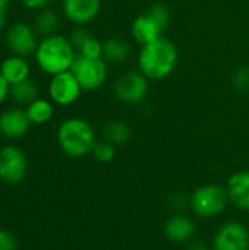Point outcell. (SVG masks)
Wrapping results in <instances>:
<instances>
[{"mask_svg":"<svg viewBox=\"0 0 249 250\" xmlns=\"http://www.w3.org/2000/svg\"><path fill=\"white\" fill-rule=\"evenodd\" d=\"M179 62V51L176 44L161 37L150 44L141 45L136 64L138 70L148 81H163L169 78Z\"/></svg>","mask_w":249,"mask_h":250,"instance_id":"1","label":"cell"},{"mask_svg":"<svg viewBox=\"0 0 249 250\" xmlns=\"http://www.w3.org/2000/svg\"><path fill=\"white\" fill-rule=\"evenodd\" d=\"M32 57L43 73L54 76L72 69L76 50L69 38L60 34H53L40 40Z\"/></svg>","mask_w":249,"mask_h":250,"instance_id":"2","label":"cell"},{"mask_svg":"<svg viewBox=\"0 0 249 250\" xmlns=\"http://www.w3.org/2000/svg\"><path fill=\"white\" fill-rule=\"evenodd\" d=\"M97 142L92 125L82 117H69L57 129V144L68 157H85L92 152Z\"/></svg>","mask_w":249,"mask_h":250,"instance_id":"3","label":"cell"},{"mask_svg":"<svg viewBox=\"0 0 249 250\" xmlns=\"http://www.w3.org/2000/svg\"><path fill=\"white\" fill-rule=\"evenodd\" d=\"M170 22V9L163 3H154L132 21L131 34L139 45H145L161 38Z\"/></svg>","mask_w":249,"mask_h":250,"instance_id":"4","label":"cell"},{"mask_svg":"<svg viewBox=\"0 0 249 250\" xmlns=\"http://www.w3.org/2000/svg\"><path fill=\"white\" fill-rule=\"evenodd\" d=\"M70 72L75 75L84 91H97L109 78V63L103 57L88 59L76 53Z\"/></svg>","mask_w":249,"mask_h":250,"instance_id":"5","label":"cell"},{"mask_svg":"<svg viewBox=\"0 0 249 250\" xmlns=\"http://www.w3.org/2000/svg\"><path fill=\"white\" fill-rule=\"evenodd\" d=\"M229 202L227 190L219 185H204L191 196L192 211L203 218H213L222 214Z\"/></svg>","mask_w":249,"mask_h":250,"instance_id":"6","label":"cell"},{"mask_svg":"<svg viewBox=\"0 0 249 250\" xmlns=\"http://www.w3.org/2000/svg\"><path fill=\"white\" fill-rule=\"evenodd\" d=\"M37 35L38 34L34 25H29L23 21H16L7 26L4 34V42L12 54L28 59L34 56L40 42Z\"/></svg>","mask_w":249,"mask_h":250,"instance_id":"7","label":"cell"},{"mask_svg":"<svg viewBox=\"0 0 249 250\" xmlns=\"http://www.w3.org/2000/svg\"><path fill=\"white\" fill-rule=\"evenodd\" d=\"M148 79L139 70H129L116 78L113 92L125 104H138L148 95Z\"/></svg>","mask_w":249,"mask_h":250,"instance_id":"8","label":"cell"},{"mask_svg":"<svg viewBox=\"0 0 249 250\" xmlns=\"http://www.w3.org/2000/svg\"><path fill=\"white\" fill-rule=\"evenodd\" d=\"M82 91L84 89L81 88L78 79L70 70L50 76V82L47 86L48 98L53 101V104L60 107L75 104L79 100Z\"/></svg>","mask_w":249,"mask_h":250,"instance_id":"9","label":"cell"},{"mask_svg":"<svg viewBox=\"0 0 249 250\" xmlns=\"http://www.w3.org/2000/svg\"><path fill=\"white\" fill-rule=\"evenodd\" d=\"M28 171V160L23 151L15 145L0 149V179L9 185L21 183Z\"/></svg>","mask_w":249,"mask_h":250,"instance_id":"10","label":"cell"},{"mask_svg":"<svg viewBox=\"0 0 249 250\" xmlns=\"http://www.w3.org/2000/svg\"><path fill=\"white\" fill-rule=\"evenodd\" d=\"M213 250H249L248 229L239 221L223 224L214 236Z\"/></svg>","mask_w":249,"mask_h":250,"instance_id":"11","label":"cell"},{"mask_svg":"<svg viewBox=\"0 0 249 250\" xmlns=\"http://www.w3.org/2000/svg\"><path fill=\"white\" fill-rule=\"evenodd\" d=\"M62 10L69 22L76 26H85L98 16L101 0H63Z\"/></svg>","mask_w":249,"mask_h":250,"instance_id":"12","label":"cell"},{"mask_svg":"<svg viewBox=\"0 0 249 250\" xmlns=\"http://www.w3.org/2000/svg\"><path fill=\"white\" fill-rule=\"evenodd\" d=\"M31 120L25 108L13 107L0 113V133L9 139H19L31 129Z\"/></svg>","mask_w":249,"mask_h":250,"instance_id":"13","label":"cell"},{"mask_svg":"<svg viewBox=\"0 0 249 250\" xmlns=\"http://www.w3.org/2000/svg\"><path fill=\"white\" fill-rule=\"evenodd\" d=\"M229 201H232L239 209L249 211V170L233 173L226 186Z\"/></svg>","mask_w":249,"mask_h":250,"instance_id":"14","label":"cell"},{"mask_svg":"<svg viewBox=\"0 0 249 250\" xmlns=\"http://www.w3.org/2000/svg\"><path fill=\"white\" fill-rule=\"evenodd\" d=\"M0 73L7 81V83L16 85L22 81L29 79L31 76V64L26 57H21L16 54H10L3 59L0 63Z\"/></svg>","mask_w":249,"mask_h":250,"instance_id":"15","label":"cell"},{"mask_svg":"<svg viewBox=\"0 0 249 250\" xmlns=\"http://www.w3.org/2000/svg\"><path fill=\"white\" fill-rule=\"evenodd\" d=\"M164 233L173 243H186L195 234V223L186 215H173L167 220Z\"/></svg>","mask_w":249,"mask_h":250,"instance_id":"16","label":"cell"},{"mask_svg":"<svg viewBox=\"0 0 249 250\" xmlns=\"http://www.w3.org/2000/svg\"><path fill=\"white\" fill-rule=\"evenodd\" d=\"M131 53L132 45L123 37H110L103 41V59L107 63H125Z\"/></svg>","mask_w":249,"mask_h":250,"instance_id":"17","label":"cell"},{"mask_svg":"<svg viewBox=\"0 0 249 250\" xmlns=\"http://www.w3.org/2000/svg\"><path fill=\"white\" fill-rule=\"evenodd\" d=\"M34 28L38 35L48 37L53 34H57L60 28V16L56 10L50 7H44L38 10L35 19H34Z\"/></svg>","mask_w":249,"mask_h":250,"instance_id":"18","label":"cell"},{"mask_svg":"<svg viewBox=\"0 0 249 250\" xmlns=\"http://www.w3.org/2000/svg\"><path fill=\"white\" fill-rule=\"evenodd\" d=\"M25 111L32 125H45L54 116V104L47 98H37L25 107Z\"/></svg>","mask_w":249,"mask_h":250,"instance_id":"19","label":"cell"},{"mask_svg":"<svg viewBox=\"0 0 249 250\" xmlns=\"http://www.w3.org/2000/svg\"><path fill=\"white\" fill-rule=\"evenodd\" d=\"M38 86L37 83L29 78L26 81H22L16 85L10 86V100L16 104V105H22L26 107L28 104H31L34 100L38 98Z\"/></svg>","mask_w":249,"mask_h":250,"instance_id":"20","label":"cell"},{"mask_svg":"<svg viewBox=\"0 0 249 250\" xmlns=\"http://www.w3.org/2000/svg\"><path fill=\"white\" fill-rule=\"evenodd\" d=\"M103 136H104V141H107V142L113 144L114 146H117V145H125L131 139L132 130H131V126L126 122H123V120H112L104 126Z\"/></svg>","mask_w":249,"mask_h":250,"instance_id":"21","label":"cell"},{"mask_svg":"<svg viewBox=\"0 0 249 250\" xmlns=\"http://www.w3.org/2000/svg\"><path fill=\"white\" fill-rule=\"evenodd\" d=\"M91 154L98 163H110L116 157V146L107 141H100L95 144Z\"/></svg>","mask_w":249,"mask_h":250,"instance_id":"22","label":"cell"},{"mask_svg":"<svg viewBox=\"0 0 249 250\" xmlns=\"http://www.w3.org/2000/svg\"><path fill=\"white\" fill-rule=\"evenodd\" d=\"M76 53L88 59H100L103 57V42L95 37H91L82 44V47Z\"/></svg>","mask_w":249,"mask_h":250,"instance_id":"23","label":"cell"},{"mask_svg":"<svg viewBox=\"0 0 249 250\" xmlns=\"http://www.w3.org/2000/svg\"><path fill=\"white\" fill-rule=\"evenodd\" d=\"M232 85L238 92H248L249 91V67L242 66L238 67L232 75Z\"/></svg>","mask_w":249,"mask_h":250,"instance_id":"24","label":"cell"},{"mask_svg":"<svg viewBox=\"0 0 249 250\" xmlns=\"http://www.w3.org/2000/svg\"><path fill=\"white\" fill-rule=\"evenodd\" d=\"M91 37H92V34H91L85 26H76V28L70 32L69 40H70L73 48L78 51V50L82 47V44H84L88 38H91Z\"/></svg>","mask_w":249,"mask_h":250,"instance_id":"25","label":"cell"},{"mask_svg":"<svg viewBox=\"0 0 249 250\" xmlns=\"http://www.w3.org/2000/svg\"><path fill=\"white\" fill-rule=\"evenodd\" d=\"M18 249V242L16 237L7 231L0 229V250H16Z\"/></svg>","mask_w":249,"mask_h":250,"instance_id":"26","label":"cell"},{"mask_svg":"<svg viewBox=\"0 0 249 250\" xmlns=\"http://www.w3.org/2000/svg\"><path fill=\"white\" fill-rule=\"evenodd\" d=\"M18 3L28 10H41L48 6L50 0H18Z\"/></svg>","mask_w":249,"mask_h":250,"instance_id":"27","label":"cell"},{"mask_svg":"<svg viewBox=\"0 0 249 250\" xmlns=\"http://www.w3.org/2000/svg\"><path fill=\"white\" fill-rule=\"evenodd\" d=\"M10 97V85L0 73V104H3Z\"/></svg>","mask_w":249,"mask_h":250,"instance_id":"28","label":"cell"},{"mask_svg":"<svg viewBox=\"0 0 249 250\" xmlns=\"http://www.w3.org/2000/svg\"><path fill=\"white\" fill-rule=\"evenodd\" d=\"M6 10L0 9V31H3L6 28Z\"/></svg>","mask_w":249,"mask_h":250,"instance_id":"29","label":"cell"},{"mask_svg":"<svg viewBox=\"0 0 249 250\" xmlns=\"http://www.w3.org/2000/svg\"><path fill=\"white\" fill-rule=\"evenodd\" d=\"M188 250H208L203 243H198V242H194V243H191L189 245V248Z\"/></svg>","mask_w":249,"mask_h":250,"instance_id":"30","label":"cell"},{"mask_svg":"<svg viewBox=\"0 0 249 250\" xmlns=\"http://www.w3.org/2000/svg\"><path fill=\"white\" fill-rule=\"evenodd\" d=\"M9 4H10V0H0V9H4V10H7Z\"/></svg>","mask_w":249,"mask_h":250,"instance_id":"31","label":"cell"}]
</instances>
